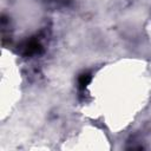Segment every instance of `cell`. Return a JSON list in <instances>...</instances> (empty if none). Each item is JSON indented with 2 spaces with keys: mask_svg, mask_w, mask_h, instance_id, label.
<instances>
[{
  "mask_svg": "<svg viewBox=\"0 0 151 151\" xmlns=\"http://www.w3.org/2000/svg\"><path fill=\"white\" fill-rule=\"evenodd\" d=\"M91 81V74L88 72H84L79 76L78 78V85H79V88L80 90H84Z\"/></svg>",
  "mask_w": 151,
  "mask_h": 151,
  "instance_id": "obj_2",
  "label": "cell"
},
{
  "mask_svg": "<svg viewBox=\"0 0 151 151\" xmlns=\"http://www.w3.org/2000/svg\"><path fill=\"white\" fill-rule=\"evenodd\" d=\"M41 51V45L35 41V40H29L22 46V53L25 55H32V54H38Z\"/></svg>",
  "mask_w": 151,
  "mask_h": 151,
  "instance_id": "obj_1",
  "label": "cell"
}]
</instances>
